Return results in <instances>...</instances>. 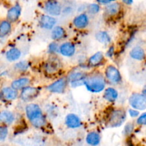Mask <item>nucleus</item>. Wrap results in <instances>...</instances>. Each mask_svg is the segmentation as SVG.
<instances>
[{
  "label": "nucleus",
  "instance_id": "f257e3e1",
  "mask_svg": "<svg viewBox=\"0 0 146 146\" xmlns=\"http://www.w3.org/2000/svg\"><path fill=\"white\" fill-rule=\"evenodd\" d=\"M25 113L30 123L36 128H44L46 126L47 121L38 104H29L25 107Z\"/></svg>",
  "mask_w": 146,
  "mask_h": 146
},
{
  "label": "nucleus",
  "instance_id": "f03ea898",
  "mask_svg": "<svg viewBox=\"0 0 146 146\" xmlns=\"http://www.w3.org/2000/svg\"><path fill=\"white\" fill-rule=\"evenodd\" d=\"M84 85L89 92L98 94L105 90L106 86V80L101 73H94L86 76Z\"/></svg>",
  "mask_w": 146,
  "mask_h": 146
},
{
  "label": "nucleus",
  "instance_id": "7ed1b4c3",
  "mask_svg": "<svg viewBox=\"0 0 146 146\" xmlns=\"http://www.w3.org/2000/svg\"><path fill=\"white\" fill-rule=\"evenodd\" d=\"M126 120V112L123 109H114L110 113L108 118V124L111 128L121 126Z\"/></svg>",
  "mask_w": 146,
  "mask_h": 146
},
{
  "label": "nucleus",
  "instance_id": "20e7f679",
  "mask_svg": "<svg viewBox=\"0 0 146 146\" xmlns=\"http://www.w3.org/2000/svg\"><path fill=\"white\" fill-rule=\"evenodd\" d=\"M62 8L58 0H46L43 4V9L46 14L54 17L61 15Z\"/></svg>",
  "mask_w": 146,
  "mask_h": 146
},
{
  "label": "nucleus",
  "instance_id": "39448f33",
  "mask_svg": "<svg viewBox=\"0 0 146 146\" xmlns=\"http://www.w3.org/2000/svg\"><path fill=\"white\" fill-rule=\"evenodd\" d=\"M128 103L131 106V108L144 111L146 108V97L143 94L133 93L128 98Z\"/></svg>",
  "mask_w": 146,
  "mask_h": 146
},
{
  "label": "nucleus",
  "instance_id": "423d86ee",
  "mask_svg": "<svg viewBox=\"0 0 146 146\" xmlns=\"http://www.w3.org/2000/svg\"><path fill=\"white\" fill-rule=\"evenodd\" d=\"M62 65L61 61L58 57L55 56H51L46 61L44 64V71L48 75L56 74L61 70Z\"/></svg>",
  "mask_w": 146,
  "mask_h": 146
},
{
  "label": "nucleus",
  "instance_id": "0eeeda50",
  "mask_svg": "<svg viewBox=\"0 0 146 146\" xmlns=\"http://www.w3.org/2000/svg\"><path fill=\"white\" fill-rule=\"evenodd\" d=\"M105 78L112 84H118L122 81L121 72L113 65H108L105 69Z\"/></svg>",
  "mask_w": 146,
  "mask_h": 146
},
{
  "label": "nucleus",
  "instance_id": "6e6552de",
  "mask_svg": "<svg viewBox=\"0 0 146 146\" xmlns=\"http://www.w3.org/2000/svg\"><path fill=\"white\" fill-rule=\"evenodd\" d=\"M68 85L66 77H61L47 86V91L53 94H63L66 90Z\"/></svg>",
  "mask_w": 146,
  "mask_h": 146
},
{
  "label": "nucleus",
  "instance_id": "1a4fd4ad",
  "mask_svg": "<svg viewBox=\"0 0 146 146\" xmlns=\"http://www.w3.org/2000/svg\"><path fill=\"white\" fill-rule=\"evenodd\" d=\"M40 89L37 87L27 86L23 88L20 93V98L24 102H30L38 97Z\"/></svg>",
  "mask_w": 146,
  "mask_h": 146
},
{
  "label": "nucleus",
  "instance_id": "9d476101",
  "mask_svg": "<svg viewBox=\"0 0 146 146\" xmlns=\"http://www.w3.org/2000/svg\"><path fill=\"white\" fill-rule=\"evenodd\" d=\"M87 74L82 71H73L66 77L68 84L72 87H78L84 85V81Z\"/></svg>",
  "mask_w": 146,
  "mask_h": 146
},
{
  "label": "nucleus",
  "instance_id": "9b49d317",
  "mask_svg": "<svg viewBox=\"0 0 146 146\" xmlns=\"http://www.w3.org/2000/svg\"><path fill=\"white\" fill-rule=\"evenodd\" d=\"M123 9L122 4L119 1H114L104 7V14L108 17H118Z\"/></svg>",
  "mask_w": 146,
  "mask_h": 146
},
{
  "label": "nucleus",
  "instance_id": "f8f14e48",
  "mask_svg": "<svg viewBox=\"0 0 146 146\" xmlns=\"http://www.w3.org/2000/svg\"><path fill=\"white\" fill-rule=\"evenodd\" d=\"M21 6L19 3H16L14 5L10 7L7 12V20L10 23H15L19 19L21 14Z\"/></svg>",
  "mask_w": 146,
  "mask_h": 146
},
{
  "label": "nucleus",
  "instance_id": "ddd939ff",
  "mask_svg": "<svg viewBox=\"0 0 146 146\" xmlns=\"http://www.w3.org/2000/svg\"><path fill=\"white\" fill-rule=\"evenodd\" d=\"M89 22V17L86 12L80 13L73 19V25L77 29H84L88 27Z\"/></svg>",
  "mask_w": 146,
  "mask_h": 146
},
{
  "label": "nucleus",
  "instance_id": "4468645a",
  "mask_svg": "<svg viewBox=\"0 0 146 146\" xmlns=\"http://www.w3.org/2000/svg\"><path fill=\"white\" fill-rule=\"evenodd\" d=\"M57 20L55 17L48 14H42L38 19V24L40 27L44 29L51 30L56 26Z\"/></svg>",
  "mask_w": 146,
  "mask_h": 146
},
{
  "label": "nucleus",
  "instance_id": "2eb2a0df",
  "mask_svg": "<svg viewBox=\"0 0 146 146\" xmlns=\"http://www.w3.org/2000/svg\"><path fill=\"white\" fill-rule=\"evenodd\" d=\"M19 96L18 91L11 87H4L0 91V98L5 102H10L17 99Z\"/></svg>",
  "mask_w": 146,
  "mask_h": 146
},
{
  "label": "nucleus",
  "instance_id": "dca6fc26",
  "mask_svg": "<svg viewBox=\"0 0 146 146\" xmlns=\"http://www.w3.org/2000/svg\"><path fill=\"white\" fill-rule=\"evenodd\" d=\"M58 53L61 54L63 56L65 57H71L75 54L76 53V46L74 44L70 41L63 43L61 45L59 46L58 48Z\"/></svg>",
  "mask_w": 146,
  "mask_h": 146
},
{
  "label": "nucleus",
  "instance_id": "f3484780",
  "mask_svg": "<svg viewBox=\"0 0 146 146\" xmlns=\"http://www.w3.org/2000/svg\"><path fill=\"white\" fill-rule=\"evenodd\" d=\"M65 125L71 129H76L82 125V122L76 114L68 113L65 118Z\"/></svg>",
  "mask_w": 146,
  "mask_h": 146
},
{
  "label": "nucleus",
  "instance_id": "a211bd4d",
  "mask_svg": "<svg viewBox=\"0 0 146 146\" xmlns=\"http://www.w3.org/2000/svg\"><path fill=\"white\" fill-rule=\"evenodd\" d=\"M105 61V56L101 51H98L93 54L88 60V64L90 67H98L102 65Z\"/></svg>",
  "mask_w": 146,
  "mask_h": 146
},
{
  "label": "nucleus",
  "instance_id": "6ab92c4d",
  "mask_svg": "<svg viewBox=\"0 0 146 146\" xmlns=\"http://www.w3.org/2000/svg\"><path fill=\"white\" fill-rule=\"evenodd\" d=\"M31 84V79L28 77H21L17 79L14 80L11 84V87L16 91H20L23 88L29 86Z\"/></svg>",
  "mask_w": 146,
  "mask_h": 146
},
{
  "label": "nucleus",
  "instance_id": "aec40b11",
  "mask_svg": "<svg viewBox=\"0 0 146 146\" xmlns=\"http://www.w3.org/2000/svg\"><path fill=\"white\" fill-rule=\"evenodd\" d=\"M130 56L133 59L138 61H143L145 58V49L142 46H134L130 51Z\"/></svg>",
  "mask_w": 146,
  "mask_h": 146
},
{
  "label": "nucleus",
  "instance_id": "412c9836",
  "mask_svg": "<svg viewBox=\"0 0 146 146\" xmlns=\"http://www.w3.org/2000/svg\"><path fill=\"white\" fill-rule=\"evenodd\" d=\"M15 121V115L11 111H2L0 112V123L4 125H11Z\"/></svg>",
  "mask_w": 146,
  "mask_h": 146
},
{
  "label": "nucleus",
  "instance_id": "4be33fe9",
  "mask_svg": "<svg viewBox=\"0 0 146 146\" xmlns=\"http://www.w3.org/2000/svg\"><path fill=\"white\" fill-rule=\"evenodd\" d=\"M66 36V31L65 29L61 26H55L51 29V37L54 41H61Z\"/></svg>",
  "mask_w": 146,
  "mask_h": 146
},
{
  "label": "nucleus",
  "instance_id": "5701e85b",
  "mask_svg": "<svg viewBox=\"0 0 146 146\" xmlns=\"http://www.w3.org/2000/svg\"><path fill=\"white\" fill-rule=\"evenodd\" d=\"M86 141L88 145L91 146H98L101 143V135L96 131H91L87 134L86 137Z\"/></svg>",
  "mask_w": 146,
  "mask_h": 146
},
{
  "label": "nucleus",
  "instance_id": "b1692460",
  "mask_svg": "<svg viewBox=\"0 0 146 146\" xmlns=\"http://www.w3.org/2000/svg\"><path fill=\"white\" fill-rule=\"evenodd\" d=\"M104 99L109 103H114L118 98V92L115 88L113 87L106 88L104 91Z\"/></svg>",
  "mask_w": 146,
  "mask_h": 146
},
{
  "label": "nucleus",
  "instance_id": "393cba45",
  "mask_svg": "<svg viewBox=\"0 0 146 146\" xmlns=\"http://www.w3.org/2000/svg\"><path fill=\"white\" fill-rule=\"evenodd\" d=\"M21 56V52L19 48L17 47H13L9 48L8 51H7L5 54L6 58L9 62H14L17 61L20 58Z\"/></svg>",
  "mask_w": 146,
  "mask_h": 146
},
{
  "label": "nucleus",
  "instance_id": "a878e982",
  "mask_svg": "<svg viewBox=\"0 0 146 146\" xmlns=\"http://www.w3.org/2000/svg\"><path fill=\"white\" fill-rule=\"evenodd\" d=\"M11 29H12L11 23L7 21V19L1 20L0 21V38H3L9 35L11 32Z\"/></svg>",
  "mask_w": 146,
  "mask_h": 146
},
{
  "label": "nucleus",
  "instance_id": "bb28decb",
  "mask_svg": "<svg viewBox=\"0 0 146 146\" xmlns=\"http://www.w3.org/2000/svg\"><path fill=\"white\" fill-rule=\"evenodd\" d=\"M95 38L97 41L104 45H108L111 43V37L107 31H99L96 34Z\"/></svg>",
  "mask_w": 146,
  "mask_h": 146
},
{
  "label": "nucleus",
  "instance_id": "cd10ccee",
  "mask_svg": "<svg viewBox=\"0 0 146 146\" xmlns=\"http://www.w3.org/2000/svg\"><path fill=\"white\" fill-rule=\"evenodd\" d=\"M101 10V6L97 4L96 2H93L91 4H87L86 10L87 13L91 15H95V14H98Z\"/></svg>",
  "mask_w": 146,
  "mask_h": 146
},
{
  "label": "nucleus",
  "instance_id": "c85d7f7f",
  "mask_svg": "<svg viewBox=\"0 0 146 146\" xmlns=\"http://www.w3.org/2000/svg\"><path fill=\"white\" fill-rule=\"evenodd\" d=\"M14 67V69L19 72H25L29 68V64L27 61H21L16 63Z\"/></svg>",
  "mask_w": 146,
  "mask_h": 146
},
{
  "label": "nucleus",
  "instance_id": "c756f323",
  "mask_svg": "<svg viewBox=\"0 0 146 146\" xmlns=\"http://www.w3.org/2000/svg\"><path fill=\"white\" fill-rule=\"evenodd\" d=\"M58 48H59L58 44L56 41H54V42H51L48 44L47 52L51 55H54V54L58 53Z\"/></svg>",
  "mask_w": 146,
  "mask_h": 146
},
{
  "label": "nucleus",
  "instance_id": "7c9ffc66",
  "mask_svg": "<svg viewBox=\"0 0 146 146\" xmlns=\"http://www.w3.org/2000/svg\"><path fill=\"white\" fill-rule=\"evenodd\" d=\"M134 128H135V126H134V124L133 123H128L124 126L123 133L125 136H128V135H130L133 132Z\"/></svg>",
  "mask_w": 146,
  "mask_h": 146
},
{
  "label": "nucleus",
  "instance_id": "2f4dec72",
  "mask_svg": "<svg viewBox=\"0 0 146 146\" xmlns=\"http://www.w3.org/2000/svg\"><path fill=\"white\" fill-rule=\"evenodd\" d=\"M9 133V130L7 125H0V141H4L7 138Z\"/></svg>",
  "mask_w": 146,
  "mask_h": 146
},
{
  "label": "nucleus",
  "instance_id": "473e14b6",
  "mask_svg": "<svg viewBox=\"0 0 146 146\" xmlns=\"http://www.w3.org/2000/svg\"><path fill=\"white\" fill-rule=\"evenodd\" d=\"M136 123L138 125H146V113H143L142 114L138 117Z\"/></svg>",
  "mask_w": 146,
  "mask_h": 146
},
{
  "label": "nucleus",
  "instance_id": "72a5a7b5",
  "mask_svg": "<svg viewBox=\"0 0 146 146\" xmlns=\"http://www.w3.org/2000/svg\"><path fill=\"white\" fill-rule=\"evenodd\" d=\"M128 113H129L130 116L131 118H138V116L140 115V111H138V110L133 109V108H130L128 110Z\"/></svg>",
  "mask_w": 146,
  "mask_h": 146
},
{
  "label": "nucleus",
  "instance_id": "f704fd0d",
  "mask_svg": "<svg viewBox=\"0 0 146 146\" xmlns=\"http://www.w3.org/2000/svg\"><path fill=\"white\" fill-rule=\"evenodd\" d=\"M117 0H96V2L97 4H99L100 6L104 5V6H106L108 4H111V3L114 2V1H116Z\"/></svg>",
  "mask_w": 146,
  "mask_h": 146
},
{
  "label": "nucleus",
  "instance_id": "c9c22d12",
  "mask_svg": "<svg viewBox=\"0 0 146 146\" xmlns=\"http://www.w3.org/2000/svg\"><path fill=\"white\" fill-rule=\"evenodd\" d=\"M114 53H115V48H114L113 46H111L107 52L106 53V56L108 58H112L114 55Z\"/></svg>",
  "mask_w": 146,
  "mask_h": 146
},
{
  "label": "nucleus",
  "instance_id": "e433bc0d",
  "mask_svg": "<svg viewBox=\"0 0 146 146\" xmlns=\"http://www.w3.org/2000/svg\"><path fill=\"white\" fill-rule=\"evenodd\" d=\"M73 7H71V6H66L64 8H62V11H61V14H70L72 12Z\"/></svg>",
  "mask_w": 146,
  "mask_h": 146
},
{
  "label": "nucleus",
  "instance_id": "4c0bfd02",
  "mask_svg": "<svg viewBox=\"0 0 146 146\" xmlns=\"http://www.w3.org/2000/svg\"><path fill=\"white\" fill-rule=\"evenodd\" d=\"M134 0H122V3L125 5L131 6L133 4Z\"/></svg>",
  "mask_w": 146,
  "mask_h": 146
}]
</instances>
